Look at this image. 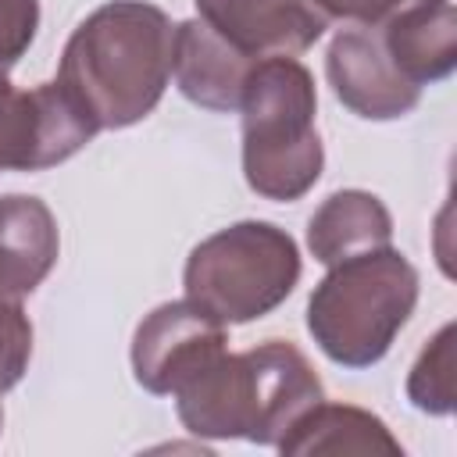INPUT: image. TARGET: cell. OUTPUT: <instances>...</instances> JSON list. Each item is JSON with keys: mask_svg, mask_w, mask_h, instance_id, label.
Instances as JSON below:
<instances>
[{"mask_svg": "<svg viewBox=\"0 0 457 457\" xmlns=\"http://www.w3.org/2000/svg\"><path fill=\"white\" fill-rule=\"evenodd\" d=\"M57 218L39 196H0V296H29L57 264Z\"/></svg>", "mask_w": 457, "mask_h": 457, "instance_id": "obj_12", "label": "cell"}, {"mask_svg": "<svg viewBox=\"0 0 457 457\" xmlns=\"http://www.w3.org/2000/svg\"><path fill=\"white\" fill-rule=\"evenodd\" d=\"M328 18H346L353 25H382L396 11L421 4V0H318Z\"/></svg>", "mask_w": 457, "mask_h": 457, "instance_id": "obj_18", "label": "cell"}, {"mask_svg": "<svg viewBox=\"0 0 457 457\" xmlns=\"http://www.w3.org/2000/svg\"><path fill=\"white\" fill-rule=\"evenodd\" d=\"M325 75L343 107L368 121H393L418 107L421 89L389 61L375 25H353L332 36Z\"/></svg>", "mask_w": 457, "mask_h": 457, "instance_id": "obj_8", "label": "cell"}, {"mask_svg": "<svg viewBox=\"0 0 457 457\" xmlns=\"http://www.w3.org/2000/svg\"><path fill=\"white\" fill-rule=\"evenodd\" d=\"M300 246L271 221H236L200 239L182 268L186 300L221 325L271 314L300 282Z\"/></svg>", "mask_w": 457, "mask_h": 457, "instance_id": "obj_5", "label": "cell"}, {"mask_svg": "<svg viewBox=\"0 0 457 457\" xmlns=\"http://www.w3.org/2000/svg\"><path fill=\"white\" fill-rule=\"evenodd\" d=\"M32 357V321L14 296H0V396L21 382Z\"/></svg>", "mask_w": 457, "mask_h": 457, "instance_id": "obj_16", "label": "cell"}, {"mask_svg": "<svg viewBox=\"0 0 457 457\" xmlns=\"http://www.w3.org/2000/svg\"><path fill=\"white\" fill-rule=\"evenodd\" d=\"M96 132L57 79L18 89L0 71V171H46L75 157Z\"/></svg>", "mask_w": 457, "mask_h": 457, "instance_id": "obj_6", "label": "cell"}, {"mask_svg": "<svg viewBox=\"0 0 457 457\" xmlns=\"http://www.w3.org/2000/svg\"><path fill=\"white\" fill-rule=\"evenodd\" d=\"M418 303V268L389 243L328 264L307 300V332L343 368L378 364Z\"/></svg>", "mask_w": 457, "mask_h": 457, "instance_id": "obj_4", "label": "cell"}, {"mask_svg": "<svg viewBox=\"0 0 457 457\" xmlns=\"http://www.w3.org/2000/svg\"><path fill=\"white\" fill-rule=\"evenodd\" d=\"M39 29V0H0V71H11L32 46Z\"/></svg>", "mask_w": 457, "mask_h": 457, "instance_id": "obj_17", "label": "cell"}, {"mask_svg": "<svg viewBox=\"0 0 457 457\" xmlns=\"http://www.w3.org/2000/svg\"><path fill=\"white\" fill-rule=\"evenodd\" d=\"M389 243H393V214L368 189H339L325 196L307 221V250L325 268Z\"/></svg>", "mask_w": 457, "mask_h": 457, "instance_id": "obj_13", "label": "cell"}, {"mask_svg": "<svg viewBox=\"0 0 457 457\" xmlns=\"http://www.w3.org/2000/svg\"><path fill=\"white\" fill-rule=\"evenodd\" d=\"M196 18H204L221 39L250 54L253 61L275 54H300L314 46L328 14L318 0H193Z\"/></svg>", "mask_w": 457, "mask_h": 457, "instance_id": "obj_9", "label": "cell"}, {"mask_svg": "<svg viewBox=\"0 0 457 457\" xmlns=\"http://www.w3.org/2000/svg\"><path fill=\"white\" fill-rule=\"evenodd\" d=\"M171 18L146 0H111L68 36L57 82L100 132L129 129L161 104L171 82Z\"/></svg>", "mask_w": 457, "mask_h": 457, "instance_id": "obj_1", "label": "cell"}, {"mask_svg": "<svg viewBox=\"0 0 457 457\" xmlns=\"http://www.w3.org/2000/svg\"><path fill=\"white\" fill-rule=\"evenodd\" d=\"M225 325L193 300L154 307L132 336V375L154 396H171L193 371L225 350Z\"/></svg>", "mask_w": 457, "mask_h": 457, "instance_id": "obj_7", "label": "cell"}, {"mask_svg": "<svg viewBox=\"0 0 457 457\" xmlns=\"http://www.w3.org/2000/svg\"><path fill=\"white\" fill-rule=\"evenodd\" d=\"M186 432L200 439H250L278 446V439L325 400L311 361L286 339H264L253 350H221L193 371L175 393Z\"/></svg>", "mask_w": 457, "mask_h": 457, "instance_id": "obj_2", "label": "cell"}, {"mask_svg": "<svg viewBox=\"0 0 457 457\" xmlns=\"http://www.w3.org/2000/svg\"><path fill=\"white\" fill-rule=\"evenodd\" d=\"M314 75L286 54L261 57L243 86V179L275 204H293L314 189L325 146L314 129Z\"/></svg>", "mask_w": 457, "mask_h": 457, "instance_id": "obj_3", "label": "cell"}, {"mask_svg": "<svg viewBox=\"0 0 457 457\" xmlns=\"http://www.w3.org/2000/svg\"><path fill=\"white\" fill-rule=\"evenodd\" d=\"M453 321H446L418 353L407 375V400L425 414H453Z\"/></svg>", "mask_w": 457, "mask_h": 457, "instance_id": "obj_15", "label": "cell"}, {"mask_svg": "<svg viewBox=\"0 0 457 457\" xmlns=\"http://www.w3.org/2000/svg\"><path fill=\"white\" fill-rule=\"evenodd\" d=\"M257 61L250 54H243L239 46H232L228 39H221L204 18H189L175 25V61H171V75L179 93L204 107V111H218V114H232L239 111L243 100V86L246 75Z\"/></svg>", "mask_w": 457, "mask_h": 457, "instance_id": "obj_10", "label": "cell"}, {"mask_svg": "<svg viewBox=\"0 0 457 457\" xmlns=\"http://www.w3.org/2000/svg\"><path fill=\"white\" fill-rule=\"evenodd\" d=\"M0 425H4V411H0Z\"/></svg>", "mask_w": 457, "mask_h": 457, "instance_id": "obj_19", "label": "cell"}, {"mask_svg": "<svg viewBox=\"0 0 457 457\" xmlns=\"http://www.w3.org/2000/svg\"><path fill=\"white\" fill-rule=\"evenodd\" d=\"M278 450L289 457L303 453H386L403 457L400 439L386 428V421L353 403L318 400L282 439Z\"/></svg>", "mask_w": 457, "mask_h": 457, "instance_id": "obj_14", "label": "cell"}, {"mask_svg": "<svg viewBox=\"0 0 457 457\" xmlns=\"http://www.w3.org/2000/svg\"><path fill=\"white\" fill-rule=\"evenodd\" d=\"M389 61L407 82L432 86L457 68V11L450 0H421L375 25Z\"/></svg>", "mask_w": 457, "mask_h": 457, "instance_id": "obj_11", "label": "cell"}]
</instances>
